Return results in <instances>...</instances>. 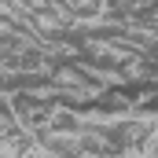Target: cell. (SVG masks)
<instances>
[{
	"label": "cell",
	"instance_id": "cell-1",
	"mask_svg": "<svg viewBox=\"0 0 158 158\" xmlns=\"http://www.w3.org/2000/svg\"><path fill=\"white\" fill-rule=\"evenodd\" d=\"M66 7H77V11H92L96 7V0H63Z\"/></svg>",
	"mask_w": 158,
	"mask_h": 158
}]
</instances>
